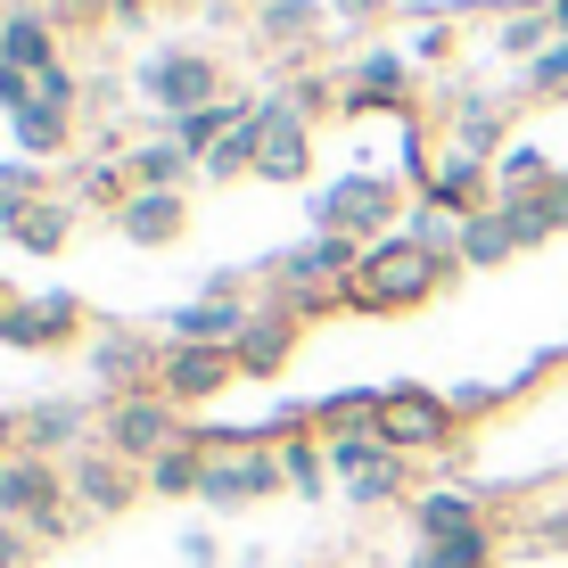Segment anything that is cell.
I'll return each instance as SVG.
<instances>
[{
	"label": "cell",
	"mask_w": 568,
	"mask_h": 568,
	"mask_svg": "<svg viewBox=\"0 0 568 568\" xmlns=\"http://www.w3.org/2000/svg\"><path fill=\"white\" fill-rule=\"evenodd\" d=\"M462 272H469L462 256H428L420 240L387 231V240L363 247V272L346 281V313H413V305H428V297H445Z\"/></svg>",
	"instance_id": "1"
},
{
	"label": "cell",
	"mask_w": 568,
	"mask_h": 568,
	"mask_svg": "<svg viewBox=\"0 0 568 568\" xmlns=\"http://www.w3.org/2000/svg\"><path fill=\"white\" fill-rule=\"evenodd\" d=\"M0 519H17L26 536H42V544H58V536H74V495H67V469L58 462H42V454H9L0 462Z\"/></svg>",
	"instance_id": "2"
},
{
	"label": "cell",
	"mask_w": 568,
	"mask_h": 568,
	"mask_svg": "<svg viewBox=\"0 0 568 568\" xmlns=\"http://www.w3.org/2000/svg\"><path fill=\"white\" fill-rule=\"evenodd\" d=\"M182 437H190V420H182V404H173L165 387H141V396L100 404V454L132 462V469H149L165 445H182Z\"/></svg>",
	"instance_id": "3"
},
{
	"label": "cell",
	"mask_w": 568,
	"mask_h": 568,
	"mask_svg": "<svg viewBox=\"0 0 568 568\" xmlns=\"http://www.w3.org/2000/svg\"><path fill=\"white\" fill-rule=\"evenodd\" d=\"M132 91L165 115V124H182V115H199L223 100V58H206V50H182V42H165V50H149L141 58V74H132Z\"/></svg>",
	"instance_id": "4"
},
{
	"label": "cell",
	"mask_w": 568,
	"mask_h": 568,
	"mask_svg": "<svg viewBox=\"0 0 568 568\" xmlns=\"http://www.w3.org/2000/svg\"><path fill=\"white\" fill-rule=\"evenodd\" d=\"M454 437H462V413H454L445 387H420V379L379 387V445H396L404 462L413 454H445Z\"/></svg>",
	"instance_id": "5"
},
{
	"label": "cell",
	"mask_w": 568,
	"mask_h": 568,
	"mask_svg": "<svg viewBox=\"0 0 568 568\" xmlns=\"http://www.w3.org/2000/svg\"><path fill=\"white\" fill-rule=\"evenodd\" d=\"M404 214L396 173H338L329 190H313V231H346V240H387V223Z\"/></svg>",
	"instance_id": "6"
},
{
	"label": "cell",
	"mask_w": 568,
	"mask_h": 568,
	"mask_svg": "<svg viewBox=\"0 0 568 568\" xmlns=\"http://www.w3.org/2000/svg\"><path fill=\"white\" fill-rule=\"evenodd\" d=\"M288 486V469L272 445H247V454H214L206 462V486H199V503L206 511H247V503H272Z\"/></svg>",
	"instance_id": "7"
},
{
	"label": "cell",
	"mask_w": 568,
	"mask_h": 568,
	"mask_svg": "<svg viewBox=\"0 0 568 568\" xmlns=\"http://www.w3.org/2000/svg\"><path fill=\"white\" fill-rule=\"evenodd\" d=\"M67 338H83V297H67V288L0 305V346H17V355H50Z\"/></svg>",
	"instance_id": "8"
},
{
	"label": "cell",
	"mask_w": 568,
	"mask_h": 568,
	"mask_svg": "<svg viewBox=\"0 0 568 568\" xmlns=\"http://www.w3.org/2000/svg\"><path fill=\"white\" fill-rule=\"evenodd\" d=\"M240 379V355L231 346H173L165 338V363H156V387H165L182 413H199V404H214L223 387Z\"/></svg>",
	"instance_id": "9"
},
{
	"label": "cell",
	"mask_w": 568,
	"mask_h": 568,
	"mask_svg": "<svg viewBox=\"0 0 568 568\" xmlns=\"http://www.w3.org/2000/svg\"><path fill=\"white\" fill-rule=\"evenodd\" d=\"M67 495H74L83 519H115V511H132V503L149 495V478L132 462H115V454H74L67 462Z\"/></svg>",
	"instance_id": "10"
},
{
	"label": "cell",
	"mask_w": 568,
	"mask_h": 568,
	"mask_svg": "<svg viewBox=\"0 0 568 568\" xmlns=\"http://www.w3.org/2000/svg\"><path fill=\"white\" fill-rule=\"evenodd\" d=\"M156 363H165V346H149L141 329H100V338H91V379H100L108 404L156 387Z\"/></svg>",
	"instance_id": "11"
},
{
	"label": "cell",
	"mask_w": 568,
	"mask_h": 568,
	"mask_svg": "<svg viewBox=\"0 0 568 568\" xmlns=\"http://www.w3.org/2000/svg\"><path fill=\"white\" fill-rule=\"evenodd\" d=\"M297 329H305L297 305H288V297H264L256 322H247V338L231 346V355H240V379H281L288 355H297Z\"/></svg>",
	"instance_id": "12"
},
{
	"label": "cell",
	"mask_w": 568,
	"mask_h": 568,
	"mask_svg": "<svg viewBox=\"0 0 568 568\" xmlns=\"http://www.w3.org/2000/svg\"><path fill=\"white\" fill-rule=\"evenodd\" d=\"M247 322H256V305L247 297H190L165 313V338L173 346H240Z\"/></svg>",
	"instance_id": "13"
},
{
	"label": "cell",
	"mask_w": 568,
	"mask_h": 568,
	"mask_svg": "<svg viewBox=\"0 0 568 568\" xmlns=\"http://www.w3.org/2000/svg\"><path fill=\"white\" fill-rule=\"evenodd\" d=\"M108 223L124 231L132 247H173V240L190 231V199H182V190H132V199L115 206Z\"/></svg>",
	"instance_id": "14"
},
{
	"label": "cell",
	"mask_w": 568,
	"mask_h": 568,
	"mask_svg": "<svg viewBox=\"0 0 568 568\" xmlns=\"http://www.w3.org/2000/svg\"><path fill=\"white\" fill-rule=\"evenodd\" d=\"M74 214H83V206L50 190V199H26V206H9V214H0V240H9V247H26V256H58V247L74 240Z\"/></svg>",
	"instance_id": "15"
},
{
	"label": "cell",
	"mask_w": 568,
	"mask_h": 568,
	"mask_svg": "<svg viewBox=\"0 0 568 568\" xmlns=\"http://www.w3.org/2000/svg\"><path fill=\"white\" fill-rule=\"evenodd\" d=\"M420 199H428V206H445V214H462V223H469L478 206H495V165H486V156H462V149H445Z\"/></svg>",
	"instance_id": "16"
},
{
	"label": "cell",
	"mask_w": 568,
	"mask_h": 568,
	"mask_svg": "<svg viewBox=\"0 0 568 568\" xmlns=\"http://www.w3.org/2000/svg\"><path fill=\"white\" fill-rule=\"evenodd\" d=\"M0 67H17V74H50V67H67L58 58V17L50 9H9L0 17Z\"/></svg>",
	"instance_id": "17"
},
{
	"label": "cell",
	"mask_w": 568,
	"mask_h": 568,
	"mask_svg": "<svg viewBox=\"0 0 568 568\" xmlns=\"http://www.w3.org/2000/svg\"><path fill=\"white\" fill-rule=\"evenodd\" d=\"M404 511H413V536H420V544L478 536V527H486V503L469 495V486H420V495L404 503Z\"/></svg>",
	"instance_id": "18"
},
{
	"label": "cell",
	"mask_w": 568,
	"mask_h": 568,
	"mask_svg": "<svg viewBox=\"0 0 568 568\" xmlns=\"http://www.w3.org/2000/svg\"><path fill=\"white\" fill-rule=\"evenodd\" d=\"M91 413L83 404H67V396H50V404H33L26 413V454H42V462H67V454H91Z\"/></svg>",
	"instance_id": "19"
},
{
	"label": "cell",
	"mask_w": 568,
	"mask_h": 568,
	"mask_svg": "<svg viewBox=\"0 0 568 568\" xmlns=\"http://www.w3.org/2000/svg\"><path fill=\"white\" fill-rule=\"evenodd\" d=\"M404 469H413V462H404L396 445H371V454L355 462V478H346V503H363V511H387V503H413V495H404Z\"/></svg>",
	"instance_id": "20"
},
{
	"label": "cell",
	"mask_w": 568,
	"mask_h": 568,
	"mask_svg": "<svg viewBox=\"0 0 568 568\" xmlns=\"http://www.w3.org/2000/svg\"><path fill=\"white\" fill-rule=\"evenodd\" d=\"M495 206L511 214L519 247H544V240H560V231H568V173H560V182H544L536 199H495Z\"/></svg>",
	"instance_id": "21"
},
{
	"label": "cell",
	"mask_w": 568,
	"mask_h": 568,
	"mask_svg": "<svg viewBox=\"0 0 568 568\" xmlns=\"http://www.w3.org/2000/svg\"><path fill=\"white\" fill-rule=\"evenodd\" d=\"M454 149L495 165V156L511 149V108H503V100H462L454 108Z\"/></svg>",
	"instance_id": "22"
},
{
	"label": "cell",
	"mask_w": 568,
	"mask_h": 568,
	"mask_svg": "<svg viewBox=\"0 0 568 568\" xmlns=\"http://www.w3.org/2000/svg\"><path fill=\"white\" fill-rule=\"evenodd\" d=\"M124 165H132V182H141V190H190V182H199V156H190L182 141H173V132L141 141V149L124 156Z\"/></svg>",
	"instance_id": "23"
},
{
	"label": "cell",
	"mask_w": 568,
	"mask_h": 568,
	"mask_svg": "<svg viewBox=\"0 0 568 568\" xmlns=\"http://www.w3.org/2000/svg\"><path fill=\"white\" fill-rule=\"evenodd\" d=\"M511 256H519L511 214H503V206H478V214L462 223V264H469V272H495V264H511Z\"/></svg>",
	"instance_id": "24"
},
{
	"label": "cell",
	"mask_w": 568,
	"mask_h": 568,
	"mask_svg": "<svg viewBox=\"0 0 568 568\" xmlns=\"http://www.w3.org/2000/svg\"><path fill=\"white\" fill-rule=\"evenodd\" d=\"M132 190H141V182H132V165H124V156H83V165H74V190H67V199H74V206H100V214H115V206L132 199Z\"/></svg>",
	"instance_id": "25"
},
{
	"label": "cell",
	"mask_w": 568,
	"mask_h": 568,
	"mask_svg": "<svg viewBox=\"0 0 568 568\" xmlns=\"http://www.w3.org/2000/svg\"><path fill=\"white\" fill-rule=\"evenodd\" d=\"M206 462H214V454H199V445L182 437V445H165V454H156L141 478H149L156 503H182V495H199V486H206Z\"/></svg>",
	"instance_id": "26"
},
{
	"label": "cell",
	"mask_w": 568,
	"mask_h": 568,
	"mask_svg": "<svg viewBox=\"0 0 568 568\" xmlns=\"http://www.w3.org/2000/svg\"><path fill=\"white\" fill-rule=\"evenodd\" d=\"M322 26H329V0H272V9H256V33L281 50H313Z\"/></svg>",
	"instance_id": "27"
},
{
	"label": "cell",
	"mask_w": 568,
	"mask_h": 568,
	"mask_svg": "<svg viewBox=\"0 0 568 568\" xmlns=\"http://www.w3.org/2000/svg\"><path fill=\"white\" fill-rule=\"evenodd\" d=\"M9 132H17V156H33V165H50V156H67V149H74V115H58V108H26V115H9Z\"/></svg>",
	"instance_id": "28"
},
{
	"label": "cell",
	"mask_w": 568,
	"mask_h": 568,
	"mask_svg": "<svg viewBox=\"0 0 568 568\" xmlns=\"http://www.w3.org/2000/svg\"><path fill=\"white\" fill-rule=\"evenodd\" d=\"M256 165H264V124H256V100H247V124H240V132H231V141L199 165V182H247Z\"/></svg>",
	"instance_id": "29"
},
{
	"label": "cell",
	"mask_w": 568,
	"mask_h": 568,
	"mask_svg": "<svg viewBox=\"0 0 568 568\" xmlns=\"http://www.w3.org/2000/svg\"><path fill=\"white\" fill-rule=\"evenodd\" d=\"M544 182H560V165H552L536 141H519V149L495 156V199H536Z\"/></svg>",
	"instance_id": "30"
},
{
	"label": "cell",
	"mask_w": 568,
	"mask_h": 568,
	"mask_svg": "<svg viewBox=\"0 0 568 568\" xmlns=\"http://www.w3.org/2000/svg\"><path fill=\"white\" fill-rule=\"evenodd\" d=\"M560 33H552V9H503V26H495V58H544Z\"/></svg>",
	"instance_id": "31"
},
{
	"label": "cell",
	"mask_w": 568,
	"mask_h": 568,
	"mask_svg": "<svg viewBox=\"0 0 568 568\" xmlns=\"http://www.w3.org/2000/svg\"><path fill=\"white\" fill-rule=\"evenodd\" d=\"M288 469V495L297 503H322L329 495V454H322V437H288V445H272Z\"/></svg>",
	"instance_id": "32"
},
{
	"label": "cell",
	"mask_w": 568,
	"mask_h": 568,
	"mask_svg": "<svg viewBox=\"0 0 568 568\" xmlns=\"http://www.w3.org/2000/svg\"><path fill=\"white\" fill-rule=\"evenodd\" d=\"M313 428H322V437L379 428V387H338V396H322V404H313Z\"/></svg>",
	"instance_id": "33"
},
{
	"label": "cell",
	"mask_w": 568,
	"mask_h": 568,
	"mask_svg": "<svg viewBox=\"0 0 568 568\" xmlns=\"http://www.w3.org/2000/svg\"><path fill=\"white\" fill-rule=\"evenodd\" d=\"M404 568H495V527H478V536H445V544H413Z\"/></svg>",
	"instance_id": "34"
},
{
	"label": "cell",
	"mask_w": 568,
	"mask_h": 568,
	"mask_svg": "<svg viewBox=\"0 0 568 568\" xmlns=\"http://www.w3.org/2000/svg\"><path fill=\"white\" fill-rule=\"evenodd\" d=\"M519 91H536V100H568V42H552L544 58H527V67H519Z\"/></svg>",
	"instance_id": "35"
},
{
	"label": "cell",
	"mask_w": 568,
	"mask_h": 568,
	"mask_svg": "<svg viewBox=\"0 0 568 568\" xmlns=\"http://www.w3.org/2000/svg\"><path fill=\"white\" fill-rule=\"evenodd\" d=\"M26 199H50V173L33 165V156H9V165H0V214L26 206Z\"/></svg>",
	"instance_id": "36"
},
{
	"label": "cell",
	"mask_w": 568,
	"mask_h": 568,
	"mask_svg": "<svg viewBox=\"0 0 568 568\" xmlns=\"http://www.w3.org/2000/svg\"><path fill=\"white\" fill-rule=\"evenodd\" d=\"M404 58H413V67H445V58H454V26H445V17H428V26L413 33V50H404Z\"/></svg>",
	"instance_id": "37"
},
{
	"label": "cell",
	"mask_w": 568,
	"mask_h": 568,
	"mask_svg": "<svg viewBox=\"0 0 568 568\" xmlns=\"http://www.w3.org/2000/svg\"><path fill=\"white\" fill-rule=\"evenodd\" d=\"M445 396H454V413H462V420H478V413H495V404L511 396V387H486V379H469V387H445Z\"/></svg>",
	"instance_id": "38"
},
{
	"label": "cell",
	"mask_w": 568,
	"mask_h": 568,
	"mask_svg": "<svg viewBox=\"0 0 568 568\" xmlns=\"http://www.w3.org/2000/svg\"><path fill=\"white\" fill-rule=\"evenodd\" d=\"M0 108H9V115H26V108H33V74L0 67Z\"/></svg>",
	"instance_id": "39"
},
{
	"label": "cell",
	"mask_w": 568,
	"mask_h": 568,
	"mask_svg": "<svg viewBox=\"0 0 568 568\" xmlns=\"http://www.w3.org/2000/svg\"><path fill=\"white\" fill-rule=\"evenodd\" d=\"M26 552H33V536L17 519H0V568H26Z\"/></svg>",
	"instance_id": "40"
},
{
	"label": "cell",
	"mask_w": 568,
	"mask_h": 568,
	"mask_svg": "<svg viewBox=\"0 0 568 568\" xmlns=\"http://www.w3.org/2000/svg\"><path fill=\"white\" fill-rule=\"evenodd\" d=\"M329 17H355V26H379L387 0H329Z\"/></svg>",
	"instance_id": "41"
},
{
	"label": "cell",
	"mask_w": 568,
	"mask_h": 568,
	"mask_svg": "<svg viewBox=\"0 0 568 568\" xmlns=\"http://www.w3.org/2000/svg\"><path fill=\"white\" fill-rule=\"evenodd\" d=\"M182 560L190 568H214V536H206V527H190V536H182Z\"/></svg>",
	"instance_id": "42"
},
{
	"label": "cell",
	"mask_w": 568,
	"mask_h": 568,
	"mask_svg": "<svg viewBox=\"0 0 568 568\" xmlns=\"http://www.w3.org/2000/svg\"><path fill=\"white\" fill-rule=\"evenodd\" d=\"M26 454V413H0V462Z\"/></svg>",
	"instance_id": "43"
},
{
	"label": "cell",
	"mask_w": 568,
	"mask_h": 568,
	"mask_svg": "<svg viewBox=\"0 0 568 568\" xmlns=\"http://www.w3.org/2000/svg\"><path fill=\"white\" fill-rule=\"evenodd\" d=\"M536 536H544V544H568V503H560V511H544V519H536Z\"/></svg>",
	"instance_id": "44"
},
{
	"label": "cell",
	"mask_w": 568,
	"mask_h": 568,
	"mask_svg": "<svg viewBox=\"0 0 568 568\" xmlns=\"http://www.w3.org/2000/svg\"><path fill=\"white\" fill-rule=\"evenodd\" d=\"M511 9H560V0H511Z\"/></svg>",
	"instance_id": "45"
},
{
	"label": "cell",
	"mask_w": 568,
	"mask_h": 568,
	"mask_svg": "<svg viewBox=\"0 0 568 568\" xmlns=\"http://www.w3.org/2000/svg\"><path fill=\"white\" fill-rule=\"evenodd\" d=\"M247 9H272V0H247Z\"/></svg>",
	"instance_id": "46"
},
{
	"label": "cell",
	"mask_w": 568,
	"mask_h": 568,
	"mask_svg": "<svg viewBox=\"0 0 568 568\" xmlns=\"http://www.w3.org/2000/svg\"><path fill=\"white\" fill-rule=\"evenodd\" d=\"M0 305H9V288H0Z\"/></svg>",
	"instance_id": "47"
}]
</instances>
